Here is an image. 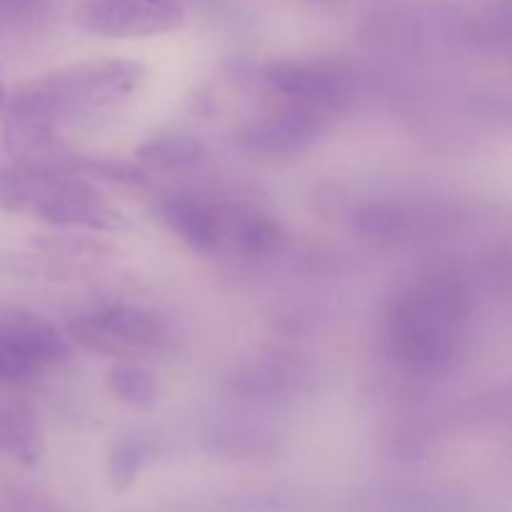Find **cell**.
I'll list each match as a JSON object with an SVG mask.
<instances>
[{"label":"cell","mask_w":512,"mask_h":512,"mask_svg":"<svg viewBox=\"0 0 512 512\" xmlns=\"http://www.w3.org/2000/svg\"><path fill=\"white\" fill-rule=\"evenodd\" d=\"M145 75V65L138 60H83L30 80L13 98L60 133L63 125H93L98 118L115 113L138 93Z\"/></svg>","instance_id":"1"},{"label":"cell","mask_w":512,"mask_h":512,"mask_svg":"<svg viewBox=\"0 0 512 512\" xmlns=\"http://www.w3.org/2000/svg\"><path fill=\"white\" fill-rule=\"evenodd\" d=\"M0 210L60 230L115 235L128 228L125 215L105 203L88 180L18 163L0 165Z\"/></svg>","instance_id":"2"},{"label":"cell","mask_w":512,"mask_h":512,"mask_svg":"<svg viewBox=\"0 0 512 512\" xmlns=\"http://www.w3.org/2000/svg\"><path fill=\"white\" fill-rule=\"evenodd\" d=\"M463 323L465 300L453 283L420 285L403 295L390 313V353L408 370L438 373L453 360Z\"/></svg>","instance_id":"3"},{"label":"cell","mask_w":512,"mask_h":512,"mask_svg":"<svg viewBox=\"0 0 512 512\" xmlns=\"http://www.w3.org/2000/svg\"><path fill=\"white\" fill-rule=\"evenodd\" d=\"M68 335L88 353L115 358L120 363L150 358L168 345V333L160 320L125 305L78 315L70 323Z\"/></svg>","instance_id":"4"},{"label":"cell","mask_w":512,"mask_h":512,"mask_svg":"<svg viewBox=\"0 0 512 512\" xmlns=\"http://www.w3.org/2000/svg\"><path fill=\"white\" fill-rule=\"evenodd\" d=\"M73 20L95 38H153L183 28L185 0H83Z\"/></svg>","instance_id":"5"},{"label":"cell","mask_w":512,"mask_h":512,"mask_svg":"<svg viewBox=\"0 0 512 512\" xmlns=\"http://www.w3.org/2000/svg\"><path fill=\"white\" fill-rule=\"evenodd\" d=\"M268 83L275 93L290 100V108L313 115H318V110L335 108L345 95L338 70L323 63L283 60L268 70Z\"/></svg>","instance_id":"6"},{"label":"cell","mask_w":512,"mask_h":512,"mask_svg":"<svg viewBox=\"0 0 512 512\" xmlns=\"http://www.w3.org/2000/svg\"><path fill=\"white\" fill-rule=\"evenodd\" d=\"M0 345L20 355L35 370L58 363L68 353V343L53 323L18 305H0Z\"/></svg>","instance_id":"7"},{"label":"cell","mask_w":512,"mask_h":512,"mask_svg":"<svg viewBox=\"0 0 512 512\" xmlns=\"http://www.w3.org/2000/svg\"><path fill=\"white\" fill-rule=\"evenodd\" d=\"M318 133V115L290 108L250 125L240 135V148L253 158H288L313 143Z\"/></svg>","instance_id":"8"},{"label":"cell","mask_w":512,"mask_h":512,"mask_svg":"<svg viewBox=\"0 0 512 512\" xmlns=\"http://www.w3.org/2000/svg\"><path fill=\"white\" fill-rule=\"evenodd\" d=\"M158 215L170 233L203 253L213 250L225 233L220 210L198 195H168L158 203Z\"/></svg>","instance_id":"9"},{"label":"cell","mask_w":512,"mask_h":512,"mask_svg":"<svg viewBox=\"0 0 512 512\" xmlns=\"http://www.w3.org/2000/svg\"><path fill=\"white\" fill-rule=\"evenodd\" d=\"M0 455L33 465L43 455V433L30 415L0 408Z\"/></svg>","instance_id":"10"},{"label":"cell","mask_w":512,"mask_h":512,"mask_svg":"<svg viewBox=\"0 0 512 512\" xmlns=\"http://www.w3.org/2000/svg\"><path fill=\"white\" fill-rule=\"evenodd\" d=\"M140 163L150 165L153 170L163 173H180V170L198 168L205 160V148L193 138H160L138 148Z\"/></svg>","instance_id":"11"},{"label":"cell","mask_w":512,"mask_h":512,"mask_svg":"<svg viewBox=\"0 0 512 512\" xmlns=\"http://www.w3.org/2000/svg\"><path fill=\"white\" fill-rule=\"evenodd\" d=\"M108 390L115 400H120L128 408L148 410L158 400V383L148 370L135 363H118L108 373Z\"/></svg>","instance_id":"12"},{"label":"cell","mask_w":512,"mask_h":512,"mask_svg":"<svg viewBox=\"0 0 512 512\" xmlns=\"http://www.w3.org/2000/svg\"><path fill=\"white\" fill-rule=\"evenodd\" d=\"M38 245L45 253L63 255V258H98L110 253V245L90 235H38Z\"/></svg>","instance_id":"13"},{"label":"cell","mask_w":512,"mask_h":512,"mask_svg":"<svg viewBox=\"0 0 512 512\" xmlns=\"http://www.w3.org/2000/svg\"><path fill=\"white\" fill-rule=\"evenodd\" d=\"M145 460H148V450L138 440H123V443L115 445V450L110 453V475H113V483L118 485V490H125L133 483Z\"/></svg>","instance_id":"14"},{"label":"cell","mask_w":512,"mask_h":512,"mask_svg":"<svg viewBox=\"0 0 512 512\" xmlns=\"http://www.w3.org/2000/svg\"><path fill=\"white\" fill-rule=\"evenodd\" d=\"M238 240L240 245H243L245 253L250 255L270 253V250L275 248V243L280 240L278 225H275L270 218H265V215H248V218L243 220V225H240Z\"/></svg>","instance_id":"15"},{"label":"cell","mask_w":512,"mask_h":512,"mask_svg":"<svg viewBox=\"0 0 512 512\" xmlns=\"http://www.w3.org/2000/svg\"><path fill=\"white\" fill-rule=\"evenodd\" d=\"M33 373V365L25 363L20 355H15L5 345H0V383H20V380H28Z\"/></svg>","instance_id":"16"},{"label":"cell","mask_w":512,"mask_h":512,"mask_svg":"<svg viewBox=\"0 0 512 512\" xmlns=\"http://www.w3.org/2000/svg\"><path fill=\"white\" fill-rule=\"evenodd\" d=\"M48 0H0V13L5 15H25L40 10Z\"/></svg>","instance_id":"17"},{"label":"cell","mask_w":512,"mask_h":512,"mask_svg":"<svg viewBox=\"0 0 512 512\" xmlns=\"http://www.w3.org/2000/svg\"><path fill=\"white\" fill-rule=\"evenodd\" d=\"M3 103H5V88L3 83H0V108H3Z\"/></svg>","instance_id":"18"},{"label":"cell","mask_w":512,"mask_h":512,"mask_svg":"<svg viewBox=\"0 0 512 512\" xmlns=\"http://www.w3.org/2000/svg\"><path fill=\"white\" fill-rule=\"evenodd\" d=\"M308 3H333V0H308Z\"/></svg>","instance_id":"19"}]
</instances>
